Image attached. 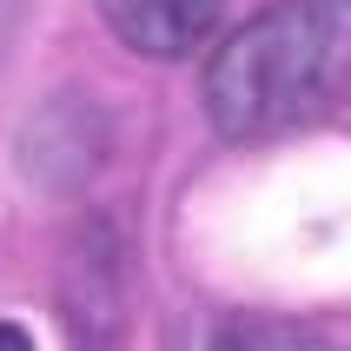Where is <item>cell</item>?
<instances>
[{"instance_id": "cell-1", "label": "cell", "mask_w": 351, "mask_h": 351, "mask_svg": "<svg viewBox=\"0 0 351 351\" xmlns=\"http://www.w3.org/2000/svg\"><path fill=\"white\" fill-rule=\"evenodd\" d=\"M351 86V0H272L213 47L199 93L226 139H272Z\"/></svg>"}, {"instance_id": "cell-2", "label": "cell", "mask_w": 351, "mask_h": 351, "mask_svg": "<svg viewBox=\"0 0 351 351\" xmlns=\"http://www.w3.org/2000/svg\"><path fill=\"white\" fill-rule=\"evenodd\" d=\"M226 0H99V20L139 60H186L219 34Z\"/></svg>"}, {"instance_id": "cell-3", "label": "cell", "mask_w": 351, "mask_h": 351, "mask_svg": "<svg viewBox=\"0 0 351 351\" xmlns=\"http://www.w3.org/2000/svg\"><path fill=\"white\" fill-rule=\"evenodd\" d=\"M206 351H332L298 318H226Z\"/></svg>"}, {"instance_id": "cell-4", "label": "cell", "mask_w": 351, "mask_h": 351, "mask_svg": "<svg viewBox=\"0 0 351 351\" xmlns=\"http://www.w3.org/2000/svg\"><path fill=\"white\" fill-rule=\"evenodd\" d=\"M0 351H34V332L14 325V318H0Z\"/></svg>"}]
</instances>
